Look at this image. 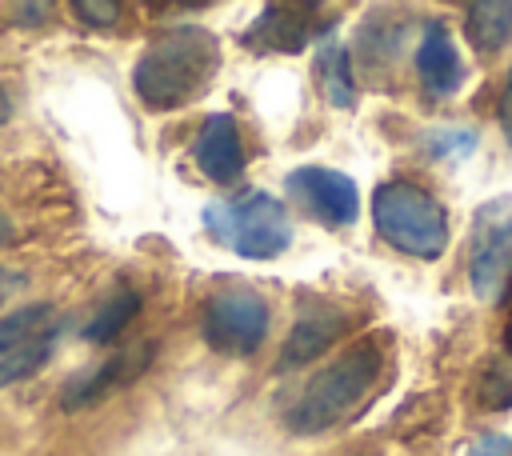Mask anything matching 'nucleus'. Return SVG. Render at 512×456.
Instances as JSON below:
<instances>
[{
  "label": "nucleus",
  "instance_id": "obj_5",
  "mask_svg": "<svg viewBox=\"0 0 512 456\" xmlns=\"http://www.w3.org/2000/svg\"><path fill=\"white\" fill-rule=\"evenodd\" d=\"M468 280L484 304H500L512 288V192L492 196L472 216Z\"/></svg>",
  "mask_w": 512,
  "mask_h": 456
},
{
  "label": "nucleus",
  "instance_id": "obj_15",
  "mask_svg": "<svg viewBox=\"0 0 512 456\" xmlns=\"http://www.w3.org/2000/svg\"><path fill=\"white\" fill-rule=\"evenodd\" d=\"M56 324V308L52 304H24V308H12L0 316V360L8 352H16L20 344L36 340L40 332H48Z\"/></svg>",
  "mask_w": 512,
  "mask_h": 456
},
{
  "label": "nucleus",
  "instance_id": "obj_4",
  "mask_svg": "<svg viewBox=\"0 0 512 456\" xmlns=\"http://www.w3.org/2000/svg\"><path fill=\"white\" fill-rule=\"evenodd\" d=\"M204 224L224 248H232L244 260H272L292 244V224L284 204L260 188L236 192L228 200H212L204 208Z\"/></svg>",
  "mask_w": 512,
  "mask_h": 456
},
{
  "label": "nucleus",
  "instance_id": "obj_16",
  "mask_svg": "<svg viewBox=\"0 0 512 456\" xmlns=\"http://www.w3.org/2000/svg\"><path fill=\"white\" fill-rule=\"evenodd\" d=\"M316 76L328 92V100L336 108H352L356 104V84H352V60L344 44H324L320 60H316Z\"/></svg>",
  "mask_w": 512,
  "mask_h": 456
},
{
  "label": "nucleus",
  "instance_id": "obj_8",
  "mask_svg": "<svg viewBox=\"0 0 512 456\" xmlns=\"http://www.w3.org/2000/svg\"><path fill=\"white\" fill-rule=\"evenodd\" d=\"M152 356H156V340H136V344L112 352L104 364H96V368L72 376V380L64 384V392H60V404H64L68 412L88 408V404H100V400L112 396L116 388H128L132 380H140V376L148 372Z\"/></svg>",
  "mask_w": 512,
  "mask_h": 456
},
{
  "label": "nucleus",
  "instance_id": "obj_18",
  "mask_svg": "<svg viewBox=\"0 0 512 456\" xmlns=\"http://www.w3.org/2000/svg\"><path fill=\"white\" fill-rule=\"evenodd\" d=\"M428 148H432V156H468L472 148H476V136L468 132V128H440V132H432L428 136Z\"/></svg>",
  "mask_w": 512,
  "mask_h": 456
},
{
  "label": "nucleus",
  "instance_id": "obj_11",
  "mask_svg": "<svg viewBox=\"0 0 512 456\" xmlns=\"http://www.w3.org/2000/svg\"><path fill=\"white\" fill-rule=\"evenodd\" d=\"M196 164L208 180L216 184H232L244 172V144H240V128L228 112H212L196 136Z\"/></svg>",
  "mask_w": 512,
  "mask_h": 456
},
{
  "label": "nucleus",
  "instance_id": "obj_6",
  "mask_svg": "<svg viewBox=\"0 0 512 456\" xmlns=\"http://www.w3.org/2000/svg\"><path fill=\"white\" fill-rule=\"evenodd\" d=\"M204 340L224 356H252L268 336V304L248 288H224L204 304Z\"/></svg>",
  "mask_w": 512,
  "mask_h": 456
},
{
  "label": "nucleus",
  "instance_id": "obj_3",
  "mask_svg": "<svg viewBox=\"0 0 512 456\" xmlns=\"http://www.w3.org/2000/svg\"><path fill=\"white\" fill-rule=\"evenodd\" d=\"M376 232L404 256L436 260L448 248V212L416 180H388L372 192Z\"/></svg>",
  "mask_w": 512,
  "mask_h": 456
},
{
  "label": "nucleus",
  "instance_id": "obj_17",
  "mask_svg": "<svg viewBox=\"0 0 512 456\" xmlns=\"http://www.w3.org/2000/svg\"><path fill=\"white\" fill-rule=\"evenodd\" d=\"M136 312H140V296H136V292H116V296H112L108 304H100L96 316L84 324V340H92V344L116 340V336L136 320Z\"/></svg>",
  "mask_w": 512,
  "mask_h": 456
},
{
  "label": "nucleus",
  "instance_id": "obj_9",
  "mask_svg": "<svg viewBox=\"0 0 512 456\" xmlns=\"http://www.w3.org/2000/svg\"><path fill=\"white\" fill-rule=\"evenodd\" d=\"M312 36H316L312 8H304V4H268L244 28L240 40L256 52H264V56H292V52L308 48Z\"/></svg>",
  "mask_w": 512,
  "mask_h": 456
},
{
  "label": "nucleus",
  "instance_id": "obj_26",
  "mask_svg": "<svg viewBox=\"0 0 512 456\" xmlns=\"http://www.w3.org/2000/svg\"><path fill=\"white\" fill-rule=\"evenodd\" d=\"M504 340H508V348H512V320H508V332H504Z\"/></svg>",
  "mask_w": 512,
  "mask_h": 456
},
{
  "label": "nucleus",
  "instance_id": "obj_10",
  "mask_svg": "<svg viewBox=\"0 0 512 456\" xmlns=\"http://www.w3.org/2000/svg\"><path fill=\"white\" fill-rule=\"evenodd\" d=\"M416 72L432 96H452L464 84V60L452 44V32L444 20H428L416 40Z\"/></svg>",
  "mask_w": 512,
  "mask_h": 456
},
{
  "label": "nucleus",
  "instance_id": "obj_2",
  "mask_svg": "<svg viewBox=\"0 0 512 456\" xmlns=\"http://www.w3.org/2000/svg\"><path fill=\"white\" fill-rule=\"evenodd\" d=\"M380 368H384V352L376 340H360L348 352H340L332 364H324L320 372L308 376V384L300 388V396L284 412L288 432L316 436V432L340 424L364 400V392L376 384Z\"/></svg>",
  "mask_w": 512,
  "mask_h": 456
},
{
  "label": "nucleus",
  "instance_id": "obj_13",
  "mask_svg": "<svg viewBox=\"0 0 512 456\" xmlns=\"http://www.w3.org/2000/svg\"><path fill=\"white\" fill-rule=\"evenodd\" d=\"M464 36L476 52H500L512 40V0H484L468 4L464 12Z\"/></svg>",
  "mask_w": 512,
  "mask_h": 456
},
{
  "label": "nucleus",
  "instance_id": "obj_1",
  "mask_svg": "<svg viewBox=\"0 0 512 456\" xmlns=\"http://www.w3.org/2000/svg\"><path fill=\"white\" fill-rule=\"evenodd\" d=\"M220 72V40L200 24L160 32L132 68V88L144 108L172 112L212 88Z\"/></svg>",
  "mask_w": 512,
  "mask_h": 456
},
{
  "label": "nucleus",
  "instance_id": "obj_21",
  "mask_svg": "<svg viewBox=\"0 0 512 456\" xmlns=\"http://www.w3.org/2000/svg\"><path fill=\"white\" fill-rule=\"evenodd\" d=\"M468 456H512V436L484 432V436H476V444L468 448Z\"/></svg>",
  "mask_w": 512,
  "mask_h": 456
},
{
  "label": "nucleus",
  "instance_id": "obj_22",
  "mask_svg": "<svg viewBox=\"0 0 512 456\" xmlns=\"http://www.w3.org/2000/svg\"><path fill=\"white\" fill-rule=\"evenodd\" d=\"M496 120H500L504 140H508V148H512V68H508L504 88H500V100H496Z\"/></svg>",
  "mask_w": 512,
  "mask_h": 456
},
{
  "label": "nucleus",
  "instance_id": "obj_20",
  "mask_svg": "<svg viewBox=\"0 0 512 456\" xmlns=\"http://www.w3.org/2000/svg\"><path fill=\"white\" fill-rule=\"evenodd\" d=\"M72 12L92 28H112L120 20V4H112V0H76Z\"/></svg>",
  "mask_w": 512,
  "mask_h": 456
},
{
  "label": "nucleus",
  "instance_id": "obj_12",
  "mask_svg": "<svg viewBox=\"0 0 512 456\" xmlns=\"http://www.w3.org/2000/svg\"><path fill=\"white\" fill-rule=\"evenodd\" d=\"M348 328V320L336 312V308H316V312H304L292 332H288V344H284V364H308L316 360L332 340H340Z\"/></svg>",
  "mask_w": 512,
  "mask_h": 456
},
{
  "label": "nucleus",
  "instance_id": "obj_23",
  "mask_svg": "<svg viewBox=\"0 0 512 456\" xmlns=\"http://www.w3.org/2000/svg\"><path fill=\"white\" fill-rule=\"evenodd\" d=\"M12 16H16V24L32 28V24H44V20L52 16V4H16Z\"/></svg>",
  "mask_w": 512,
  "mask_h": 456
},
{
  "label": "nucleus",
  "instance_id": "obj_25",
  "mask_svg": "<svg viewBox=\"0 0 512 456\" xmlns=\"http://www.w3.org/2000/svg\"><path fill=\"white\" fill-rule=\"evenodd\" d=\"M12 236H16V228H12V220L0 212V248H4V244H12Z\"/></svg>",
  "mask_w": 512,
  "mask_h": 456
},
{
  "label": "nucleus",
  "instance_id": "obj_7",
  "mask_svg": "<svg viewBox=\"0 0 512 456\" xmlns=\"http://www.w3.org/2000/svg\"><path fill=\"white\" fill-rule=\"evenodd\" d=\"M288 192L296 196V204L316 216L328 228H344L356 220L360 212V196L352 176L336 172V168H320V164H304L296 172H288Z\"/></svg>",
  "mask_w": 512,
  "mask_h": 456
},
{
  "label": "nucleus",
  "instance_id": "obj_19",
  "mask_svg": "<svg viewBox=\"0 0 512 456\" xmlns=\"http://www.w3.org/2000/svg\"><path fill=\"white\" fill-rule=\"evenodd\" d=\"M480 400L488 404V408H508L512 404V376L504 372V368H488L484 372V384H480Z\"/></svg>",
  "mask_w": 512,
  "mask_h": 456
},
{
  "label": "nucleus",
  "instance_id": "obj_24",
  "mask_svg": "<svg viewBox=\"0 0 512 456\" xmlns=\"http://www.w3.org/2000/svg\"><path fill=\"white\" fill-rule=\"evenodd\" d=\"M24 284H28V276H24V272H16V268H4V264H0V300L16 296Z\"/></svg>",
  "mask_w": 512,
  "mask_h": 456
},
{
  "label": "nucleus",
  "instance_id": "obj_14",
  "mask_svg": "<svg viewBox=\"0 0 512 456\" xmlns=\"http://www.w3.org/2000/svg\"><path fill=\"white\" fill-rule=\"evenodd\" d=\"M56 344H60V324H52V328H48V332H40L36 340H28V344H20L16 352H8V356L0 360V388L20 384V380L36 376V372L52 360Z\"/></svg>",
  "mask_w": 512,
  "mask_h": 456
}]
</instances>
